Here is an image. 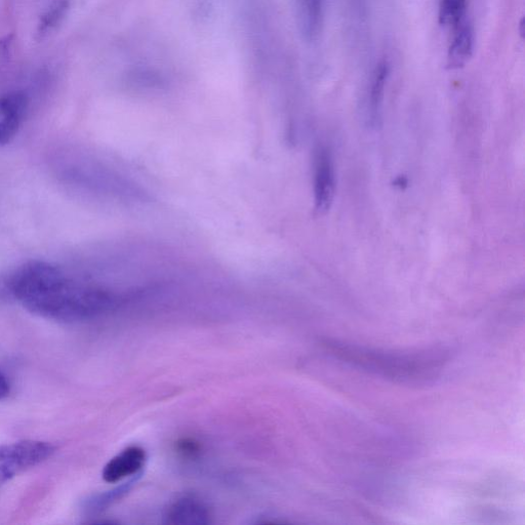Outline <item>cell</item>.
I'll list each match as a JSON object with an SVG mask.
<instances>
[{
  "instance_id": "6da1fadb",
  "label": "cell",
  "mask_w": 525,
  "mask_h": 525,
  "mask_svg": "<svg viewBox=\"0 0 525 525\" xmlns=\"http://www.w3.org/2000/svg\"><path fill=\"white\" fill-rule=\"evenodd\" d=\"M10 289L30 312L62 322L96 318L114 310L121 301L114 293L44 262H30L19 268L11 278Z\"/></svg>"
},
{
  "instance_id": "5bb4252c",
  "label": "cell",
  "mask_w": 525,
  "mask_h": 525,
  "mask_svg": "<svg viewBox=\"0 0 525 525\" xmlns=\"http://www.w3.org/2000/svg\"><path fill=\"white\" fill-rule=\"evenodd\" d=\"M132 84L149 89L161 88L164 85L163 80L157 74L143 70L132 74Z\"/></svg>"
},
{
  "instance_id": "4fadbf2b",
  "label": "cell",
  "mask_w": 525,
  "mask_h": 525,
  "mask_svg": "<svg viewBox=\"0 0 525 525\" xmlns=\"http://www.w3.org/2000/svg\"><path fill=\"white\" fill-rule=\"evenodd\" d=\"M134 483V480L129 481L128 483H125L124 486H120L119 488L110 491L108 493L102 494L93 500L89 501L88 503V509L92 511H101L111 505L116 500L120 499L121 497H124L132 488V484Z\"/></svg>"
},
{
  "instance_id": "7c38bea8",
  "label": "cell",
  "mask_w": 525,
  "mask_h": 525,
  "mask_svg": "<svg viewBox=\"0 0 525 525\" xmlns=\"http://www.w3.org/2000/svg\"><path fill=\"white\" fill-rule=\"evenodd\" d=\"M466 17V0H439V20L453 28Z\"/></svg>"
},
{
  "instance_id": "8fae6325",
  "label": "cell",
  "mask_w": 525,
  "mask_h": 525,
  "mask_svg": "<svg viewBox=\"0 0 525 525\" xmlns=\"http://www.w3.org/2000/svg\"><path fill=\"white\" fill-rule=\"evenodd\" d=\"M69 10V0H54L49 10L40 19L38 34L45 36L54 31L65 19Z\"/></svg>"
},
{
  "instance_id": "52a82bcc",
  "label": "cell",
  "mask_w": 525,
  "mask_h": 525,
  "mask_svg": "<svg viewBox=\"0 0 525 525\" xmlns=\"http://www.w3.org/2000/svg\"><path fill=\"white\" fill-rule=\"evenodd\" d=\"M165 517L171 525H206L211 522L206 504L192 497L177 500L169 507Z\"/></svg>"
},
{
  "instance_id": "30bf717a",
  "label": "cell",
  "mask_w": 525,
  "mask_h": 525,
  "mask_svg": "<svg viewBox=\"0 0 525 525\" xmlns=\"http://www.w3.org/2000/svg\"><path fill=\"white\" fill-rule=\"evenodd\" d=\"M389 74L390 68L386 62H381L375 69L370 93V106L374 116L378 115L382 106Z\"/></svg>"
},
{
  "instance_id": "2e32d148",
  "label": "cell",
  "mask_w": 525,
  "mask_h": 525,
  "mask_svg": "<svg viewBox=\"0 0 525 525\" xmlns=\"http://www.w3.org/2000/svg\"><path fill=\"white\" fill-rule=\"evenodd\" d=\"M11 391L10 382L7 376L0 371V400L9 396Z\"/></svg>"
},
{
  "instance_id": "277c9868",
  "label": "cell",
  "mask_w": 525,
  "mask_h": 525,
  "mask_svg": "<svg viewBox=\"0 0 525 525\" xmlns=\"http://www.w3.org/2000/svg\"><path fill=\"white\" fill-rule=\"evenodd\" d=\"M335 178L330 153L320 149L315 163V209L319 213L327 212L333 203Z\"/></svg>"
},
{
  "instance_id": "ba28073f",
  "label": "cell",
  "mask_w": 525,
  "mask_h": 525,
  "mask_svg": "<svg viewBox=\"0 0 525 525\" xmlns=\"http://www.w3.org/2000/svg\"><path fill=\"white\" fill-rule=\"evenodd\" d=\"M453 31L448 63L450 68L459 69L464 67L473 55L474 32L466 17L453 27Z\"/></svg>"
},
{
  "instance_id": "5b68a950",
  "label": "cell",
  "mask_w": 525,
  "mask_h": 525,
  "mask_svg": "<svg viewBox=\"0 0 525 525\" xmlns=\"http://www.w3.org/2000/svg\"><path fill=\"white\" fill-rule=\"evenodd\" d=\"M28 101L21 93L0 99V145L9 144L18 134Z\"/></svg>"
},
{
  "instance_id": "9a60e30c",
  "label": "cell",
  "mask_w": 525,
  "mask_h": 525,
  "mask_svg": "<svg viewBox=\"0 0 525 525\" xmlns=\"http://www.w3.org/2000/svg\"><path fill=\"white\" fill-rule=\"evenodd\" d=\"M177 449L185 457H195L200 452L199 443L193 439H182L177 443Z\"/></svg>"
},
{
  "instance_id": "3957f363",
  "label": "cell",
  "mask_w": 525,
  "mask_h": 525,
  "mask_svg": "<svg viewBox=\"0 0 525 525\" xmlns=\"http://www.w3.org/2000/svg\"><path fill=\"white\" fill-rule=\"evenodd\" d=\"M56 452L54 444L22 440L0 446V487L17 475L47 461Z\"/></svg>"
},
{
  "instance_id": "7a4b0ae2",
  "label": "cell",
  "mask_w": 525,
  "mask_h": 525,
  "mask_svg": "<svg viewBox=\"0 0 525 525\" xmlns=\"http://www.w3.org/2000/svg\"><path fill=\"white\" fill-rule=\"evenodd\" d=\"M323 347L347 365L397 384L421 386L433 382L452 358L450 349L433 346L415 350H386L327 340Z\"/></svg>"
},
{
  "instance_id": "8992f818",
  "label": "cell",
  "mask_w": 525,
  "mask_h": 525,
  "mask_svg": "<svg viewBox=\"0 0 525 525\" xmlns=\"http://www.w3.org/2000/svg\"><path fill=\"white\" fill-rule=\"evenodd\" d=\"M146 462V453L140 447H130L112 458L104 467L103 479L115 483L138 475Z\"/></svg>"
},
{
  "instance_id": "9c48e42d",
  "label": "cell",
  "mask_w": 525,
  "mask_h": 525,
  "mask_svg": "<svg viewBox=\"0 0 525 525\" xmlns=\"http://www.w3.org/2000/svg\"><path fill=\"white\" fill-rule=\"evenodd\" d=\"M297 18L303 38L313 42L323 24V0H298Z\"/></svg>"
}]
</instances>
